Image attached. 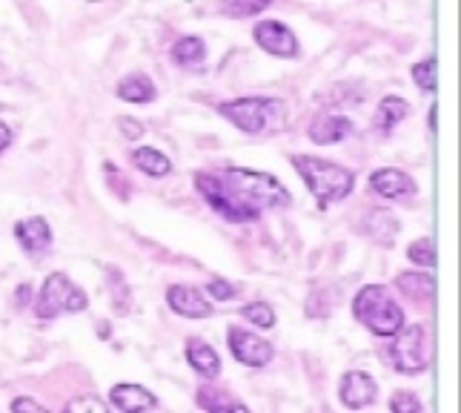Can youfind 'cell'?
<instances>
[{
    "label": "cell",
    "mask_w": 461,
    "mask_h": 413,
    "mask_svg": "<svg viewBox=\"0 0 461 413\" xmlns=\"http://www.w3.org/2000/svg\"><path fill=\"white\" fill-rule=\"evenodd\" d=\"M132 164L140 172H144V176H149V179H167L169 172H172V161L161 150H155V147H138L132 152Z\"/></svg>",
    "instance_id": "21"
},
{
    "label": "cell",
    "mask_w": 461,
    "mask_h": 413,
    "mask_svg": "<svg viewBox=\"0 0 461 413\" xmlns=\"http://www.w3.org/2000/svg\"><path fill=\"white\" fill-rule=\"evenodd\" d=\"M273 6V0H218V9L221 14H227V18H256V14L267 12Z\"/></svg>",
    "instance_id": "24"
},
{
    "label": "cell",
    "mask_w": 461,
    "mask_h": 413,
    "mask_svg": "<svg viewBox=\"0 0 461 413\" xmlns=\"http://www.w3.org/2000/svg\"><path fill=\"white\" fill-rule=\"evenodd\" d=\"M12 410H21V413H32V410H43V405L38 399H32V396H18V399H12L9 405Z\"/></svg>",
    "instance_id": "32"
},
{
    "label": "cell",
    "mask_w": 461,
    "mask_h": 413,
    "mask_svg": "<svg viewBox=\"0 0 461 413\" xmlns=\"http://www.w3.org/2000/svg\"><path fill=\"white\" fill-rule=\"evenodd\" d=\"M115 124H118L121 135H123V138H130V141H135V138H140V135H144V124H140L138 118L121 115V118H118Z\"/></svg>",
    "instance_id": "31"
},
{
    "label": "cell",
    "mask_w": 461,
    "mask_h": 413,
    "mask_svg": "<svg viewBox=\"0 0 461 413\" xmlns=\"http://www.w3.org/2000/svg\"><path fill=\"white\" fill-rule=\"evenodd\" d=\"M252 41H256L267 55L273 58H298L301 55V46H298V38L295 32L281 23V21H258L256 29H252Z\"/></svg>",
    "instance_id": "9"
},
{
    "label": "cell",
    "mask_w": 461,
    "mask_h": 413,
    "mask_svg": "<svg viewBox=\"0 0 461 413\" xmlns=\"http://www.w3.org/2000/svg\"><path fill=\"white\" fill-rule=\"evenodd\" d=\"M218 115L227 118L235 130H241L252 138H273L290 126V106L281 98H232L218 104Z\"/></svg>",
    "instance_id": "2"
},
{
    "label": "cell",
    "mask_w": 461,
    "mask_h": 413,
    "mask_svg": "<svg viewBox=\"0 0 461 413\" xmlns=\"http://www.w3.org/2000/svg\"><path fill=\"white\" fill-rule=\"evenodd\" d=\"M364 233H367L375 244L393 247L395 235H399V218H395L390 210H373L367 218H364Z\"/></svg>",
    "instance_id": "20"
},
{
    "label": "cell",
    "mask_w": 461,
    "mask_h": 413,
    "mask_svg": "<svg viewBox=\"0 0 461 413\" xmlns=\"http://www.w3.org/2000/svg\"><path fill=\"white\" fill-rule=\"evenodd\" d=\"M395 290L407 296L416 305H427V301L436 298V279L433 273H416V270H407V273L395 276Z\"/></svg>",
    "instance_id": "16"
},
{
    "label": "cell",
    "mask_w": 461,
    "mask_h": 413,
    "mask_svg": "<svg viewBox=\"0 0 461 413\" xmlns=\"http://www.w3.org/2000/svg\"><path fill=\"white\" fill-rule=\"evenodd\" d=\"M390 344V362L393 368L404 376H419L430 364H427V333L421 325H404L399 333H393Z\"/></svg>",
    "instance_id": "6"
},
{
    "label": "cell",
    "mask_w": 461,
    "mask_h": 413,
    "mask_svg": "<svg viewBox=\"0 0 461 413\" xmlns=\"http://www.w3.org/2000/svg\"><path fill=\"white\" fill-rule=\"evenodd\" d=\"M227 347L235 356V362L247 364V368H267L276 359V347L258 333L247 330L244 325H230L227 327Z\"/></svg>",
    "instance_id": "7"
},
{
    "label": "cell",
    "mask_w": 461,
    "mask_h": 413,
    "mask_svg": "<svg viewBox=\"0 0 461 413\" xmlns=\"http://www.w3.org/2000/svg\"><path fill=\"white\" fill-rule=\"evenodd\" d=\"M206 293H210L215 301H232L235 298V288L227 279H212L206 281Z\"/></svg>",
    "instance_id": "30"
},
{
    "label": "cell",
    "mask_w": 461,
    "mask_h": 413,
    "mask_svg": "<svg viewBox=\"0 0 461 413\" xmlns=\"http://www.w3.org/2000/svg\"><path fill=\"white\" fill-rule=\"evenodd\" d=\"M407 118H410V104L404 98H399V95H384L373 115V126H375V133L390 135L395 126Z\"/></svg>",
    "instance_id": "18"
},
{
    "label": "cell",
    "mask_w": 461,
    "mask_h": 413,
    "mask_svg": "<svg viewBox=\"0 0 461 413\" xmlns=\"http://www.w3.org/2000/svg\"><path fill=\"white\" fill-rule=\"evenodd\" d=\"M167 305L175 316L181 319H210L212 316V301L203 290L193 288V284H169L167 288Z\"/></svg>",
    "instance_id": "10"
},
{
    "label": "cell",
    "mask_w": 461,
    "mask_h": 413,
    "mask_svg": "<svg viewBox=\"0 0 461 413\" xmlns=\"http://www.w3.org/2000/svg\"><path fill=\"white\" fill-rule=\"evenodd\" d=\"M106 290L113 293V307L115 313H130L132 307V290H130V281H126V276L121 273V267L109 264L106 267Z\"/></svg>",
    "instance_id": "22"
},
{
    "label": "cell",
    "mask_w": 461,
    "mask_h": 413,
    "mask_svg": "<svg viewBox=\"0 0 461 413\" xmlns=\"http://www.w3.org/2000/svg\"><path fill=\"white\" fill-rule=\"evenodd\" d=\"M12 144H14V133H12V126H9L6 121H0V155H4Z\"/></svg>",
    "instance_id": "34"
},
{
    "label": "cell",
    "mask_w": 461,
    "mask_h": 413,
    "mask_svg": "<svg viewBox=\"0 0 461 413\" xmlns=\"http://www.w3.org/2000/svg\"><path fill=\"white\" fill-rule=\"evenodd\" d=\"M293 167L301 176V181L307 184L310 193L315 196L318 210H330L332 204L344 201L356 189V172L344 164L327 161V158L293 155Z\"/></svg>",
    "instance_id": "3"
},
{
    "label": "cell",
    "mask_w": 461,
    "mask_h": 413,
    "mask_svg": "<svg viewBox=\"0 0 461 413\" xmlns=\"http://www.w3.org/2000/svg\"><path fill=\"white\" fill-rule=\"evenodd\" d=\"M104 176H106V187L113 189V196H115L118 201H130V198H132V184L126 181V176H123V172H121L113 161H106V164H104Z\"/></svg>",
    "instance_id": "28"
},
{
    "label": "cell",
    "mask_w": 461,
    "mask_h": 413,
    "mask_svg": "<svg viewBox=\"0 0 461 413\" xmlns=\"http://www.w3.org/2000/svg\"><path fill=\"white\" fill-rule=\"evenodd\" d=\"M370 189L375 196L387 198V201H399V198H410L416 196V181H412L404 170L395 167H381L370 176Z\"/></svg>",
    "instance_id": "13"
},
{
    "label": "cell",
    "mask_w": 461,
    "mask_h": 413,
    "mask_svg": "<svg viewBox=\"0 0 461 413\" xmlns=\"http://www.w3.org/2000/svg\"><path fill=\"white\" fill-rule=\"evenodd\" d=\"M198 196L212 210L230 221V225H252L261 216L284 210L293 204L290 189L284 187L273 172L247 170V167H224L203 170L193 176Z\"/></svg>",
    "instance_id": "1"
},
{
    "label": "cell",
    "mask_w": 461,
    "mask_h": 413,
    "mask_svg": "<svg viewBox=\"0 0 461 413\" xmlns=\"http://www.w3.org/2000/svg\"><path fill=\"white\" fill-rule=\"evenodd\" d=\"M12 233H14V242L21 244V250L32 262H43L52 252L55 235H52L50 221H46L43 216H29V218L14 221Z\"/></svg>",
    "instance_id": "8"
},
{
    "label": "cell",
    "mask_w": 461,
    "mask_h": 413,
    "mask_svg": "<svg viewBox=\"0 0 461 413\" xmlns=\"http://www.w3.org/2000/svg\"><path fill=\"white\" fill-rule=\"evenodd\" d=\"M26 293H29V284H23V288L18 290V305H23V301H26Z\"/></svg>",
    "instance_id": "36"
},
{
    "label": "cell",
    "mask_w": 461,
    "mask_h": 413,
    "mask_svg": "<svg viewBox=\"0 0 461 413\" xmlns=\"http://www.w3.org/2000/svg\"><path fill=\"white\" fill-rule=\"evenodd\" d=\"M353 316L378 339H390L404 327V310L384 284H364L353 296Z\"/></svg>",
    "instance_id": "4"
},
{
    "label": "cell",
    "mask_w": 461,
    "mask_h": 413,
    "mask_svg": "<svg viewBox=\"0 0 461 413\" xmlns=\"http://www.w3.org/2000/svg\"><path fill=\"white\" fill-rule=\"evenodd\" d=\"M203 58H206V43L198 35H186L181 41H175L172 46V60L178 67H198V63H203Z\"/></svg>",
    "instance_id": "23"
},
{
    "label": "cell",
    "mask_w": 461,
    "mask_h": 413,
    "mask_svg": "<svg viewBox=\"0 0 461 413\" xmlns=\"http://www.w3.org/2000/svg\"><path fill=\"white\" fill-rule=\"evenodd\" d=\"M77 408H89V410H106V405L101 399H92V396H81V399H72L67 405V410H77Z\"/></svg>",
    "instance_id": "33"
},
{
    "label": "cell",
    "mask_w": 461,
    "mask_h": 413,
    "mask_svg": "<svg viewBox=\"0 0 461 413\" xmlns=\"http://www.w3.org/2000/svg\"><path fill=\"white\" fill-rule=\"evenodd\" d=\"M430 133H438V106H430Z\"/></svg>",
    "instance_id": "35"
},
{
    "label": "cell",
    "mask_w": 461,
    "mask_h": 413,
    "mask_svg": "<svg viewBox=\"0 0 461 413\" xmlns=\"http://www.w3.org/2000/svg\"><path fill=\"white\" fill-rule=\"evenodd\" d=\"M356 130V124L349 121L347 115L341 113H330V109H321V113H315L312 121H310V141L318 147H332V144H341L344 138H349Z\"/></svg>",
    "instance_id": "12"
},
{
    "label": "cell",
    "mask_w": 461,
    "mask_h": 413,
    "mask_svg": "<svg viewBox=\"0 0 461 413\" xmlns=\"http://www.w3.org/2000/svg\"><path fill=\"white\" fill-rule=\"evenodd\" d=\"M195 405L201 410H210V413H218V410L221 413H244L247 410V405L241 399H235L232 393L221 390L215 385H201L195 393Z\"/></svg>",
    "instance_id": "19"
},
{
    "label": "cell",
    "mask_w": 461,
    "mask_h": 413,
    "mask_svg": "<svg viewBox=\"0 0 461 413\" xmlns=\"http://www.w3.org/2000/svg\"><path fill=\"white\" fill-rule=\"evenodd\" d=\"M387 408H390L393 413H421V410H424L421 399H419V396L412 393V390H395V393L390 396Z\"/></svg>",
    "instance_id": "29"
},
{
    "label": "cell",
    "mask_w": 461,
    "mask_h": 413,
    "mask_svg": "<svg viewBox=\"0 0 461 413\" xmlns=\"http://www.w3.org/2000/svg\"><path fill=\"white\" fill-rule=\"evenodd\" d=\"M184 356H186V362H189V368H193L198 376H203V379H215V376H221V356H218V351L210 344V342H203V339H186V347H184Z\"/></svg>",
    "instance_id": "15"
},
{
    "label": "cell",
    "mask_w": 461,
    "mask_h": 413,
    "mask_svg": "<svg viewBox=\"0 0 461 413\" xmlns=\"http://www.w3.org/2000/svg\"><path fill=\"white\" fill-rule=\"evenodd\" d=\"M109 405L118 408V410H132V413H149L158 410L161 402L152 390H147L144 385H135V382H118L109 390Z\"/></svg>",
    "instance_id": "14"
},
{
    "label": "cell",
    "mask_w": 461,
    "mask_h": 413,
    "mask_svg": "<svg viewBox=\"0 0 461 413\" xmlns=\"http://www.w3.org/2000/svg\"><path fill=\"white\" fill-rule=\"evenodd\" d=\"M115 95L126 104H152L158 98V87H155V81L149 75L130 72V75H123L118 81Z\"/></svg>",
    "instance_id": "17"
},
{
    "label": "cell",
    "mask_w": 461,
    "mask_h": 413,
    "mask_svg": "<svg viewBox=\"0 0 461 413\" xmlns=\"http://www.w3.org/2000/svg\"><path fill=\"white\" fill-rule=\"evenodd\" d=\"M410 75H412V81H416V87L421 92H436L438 89V63H436L433 55L419 60L416 67L410 69Z\"/></svg>",
    "instance_id": "26"
},
{
    "label": "cell",
    "mask_w": 461,
    "mask_h": 413,
    "mask_svg": "<svg viewBox=\"0 0 461 413\" xmlns=\"http://www.w3.org/2000/svg\"><path fill=\"white\" fill-rule=\"evenodd\" d=\"M339 399L349 410L370 408L378 399V382L367 371H347L339 382Z\"/></svg>",
    "instance_id": "11"
},
{
    "label": "cell",
    "mask_w": 461,
    "mask_h": 413,
    "mask_svg": "<svg viewBox=\"0 0 461 413\" xmlns=\"http://www.w3.org/2000/svg\"><path fill=\"white\" fill-rule=\"evenodd\" d=\"M241 316H244V322L256 325L261 330L276 327V310H273V305H267V301H249V305L241 307Z\"/></svg>",
    "instance_id": "27"
},
{
    "label": "cell",
    "mask_w": 461,
    "mask_h": 413,
    "mask_svg": "<svg viewBox=\"0 0 461 413\" xmlns=\"http://www.w3.org/2000/svg\"><path fill=\"white\" fill-rule=\"evenodd\" d=\"M89 307V296L67 273H50L35 296V319L52 322L60 313H81Z\"/></svg>",
    "instance_id": "5"
},
{
    "label": "cell",
    "mask_w": 461,
    "mask_h": 413,
    "mask_svg": "<svg viewBox=\"0 0 461 413\" xmlns=\"http://www.w3.org/2000/svg\"><path fill=\"white\" fill-rule=\"evenodd\" d=\"M407 259L416 264V267L436 270V262H438V256H436V242H433V238H427V235L416 238V242H410Z\"/></svg>",
    "instance_id": "25"
}]
</instances>
